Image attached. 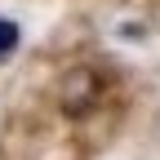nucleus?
Masks as SVG:
<instances>
[{
  "instance_id": "nucleus-1",
  "label": "nucleus",
  "mask_w": 160,
  "mask_h": 160,
  "mask_svg": "<svg viewBox=\"0 0 160 160\" xmlns=\"http://www.w3.org/2000/svg\"><path fill=\"white\" fill-rule=\"evenodd\" d=\"M22 45V27L13 22V18H0V62L13 58V49Z\"/></svg>"
}]
</instances>
